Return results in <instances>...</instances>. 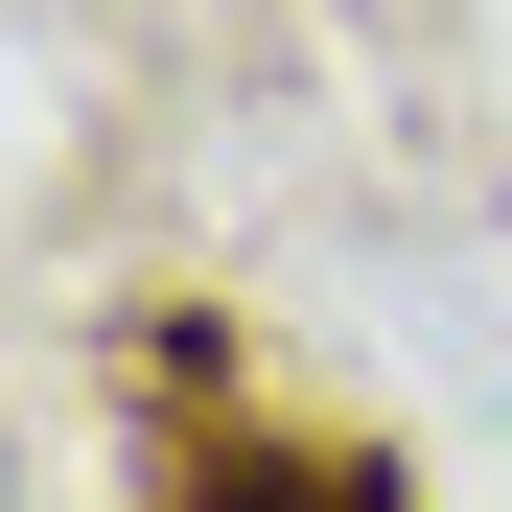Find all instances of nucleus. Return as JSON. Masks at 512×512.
Returning a JSON list of instances; mask_svg holds the SVG:
<instances>
[{
    "mask_svg": "<svg viewBox=\"0 0 512 512\" xmlns=\"http://www.w3.org/2000/svg\"><path fill=\"white\" fill-rule=\"evenodd\" d=\"M187 512H419L396 466H350V443H210L187 466Z\"/></svg>",
    "mask_w": 512,
    "mask_h": 512,
    "instance_id": "obj_1",
    "label": "nucleus"
}]
</instances>
